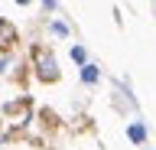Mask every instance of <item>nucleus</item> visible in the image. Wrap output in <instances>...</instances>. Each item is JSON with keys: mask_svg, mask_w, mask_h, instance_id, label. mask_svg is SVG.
I'll use <instances>...</instances> for the list:
<instances>
[{"mask_svg": "<svg viewBox=\"0 0 156 150\" xmlns=\"http://www.w3.org/2000/svg\"><path fill=\"white\" fill-rule=\"evenodd\" d=\"M39 124H42V130H49V134H55L62 124H58V118H55V111H39Z\"/></svg>", "mask_w": 156, "mask_h": 150, "instance_id": "obj_3", "label": "nucleus"}, {"mask_svg": "<svg viewBox=\"0 0 156 150\" xmlns=\"http://www.w3.org/2000/svg\"><path fill=\"white\" fill-rule=\"evenodd\" d=\"M42 7H49V10H52V7H55V0H42Z\"/></svg>", "mask_w": 156, "mask_h": 150, "instance_id": "obj_8", "label": "nucleus"}, {"mask_svg": "<svg viewBox=\"0 0 156 150\" xmlns=\"http://www.w3.org/2000/svg\"><path fill=\"white\" fill-rule=\"evenodd\" d=\"M20 42V30L10 20H0V56H10Z\"/></svg>", "mask_w": 156, "mask_h": 150, "instance_id": "obj_2", "label": "nucleus"}, {"mask_svg": "<svg viewBox=\"0 0 156 150\" xmlns=\"http://www.w3.org/2000/svg\"><path fill=\"white\" fill-rule=\"evenodd\" d=\"M16 3H20V7H26V3H29V0H16Z\"/></svg>", "mask_w": 156, "mask_h": 150, "instance_id": "obj_9", "label": "nucleus"}, {"mask_svg": "<svg viewBox=\"0 0 156 150\" xmlns=\"http://www.w3.org/2000/svg\"><path fill=\"white\" fill-rule=\"evenodd\" d=\"M52 33H55V36H68V26L65 23H52Z\"/></svg>", "mask_w": 156, "mask_h": 150, "instance_id": "obj_7", "label": "nucleus"}, {"mask_svg": "<svg viewBox=\"0 0 156 150\" xmlns=\"http://www.w3.org/2000/svg\"><path fill=\"white\" fill-rule=\"evenodd\" d=\"M33 65H36V79L42 82V85H55V82L62 79L55 56H52V49H46V46H33Z\"/></svg>", "mask_w": 156, "mask_h": 150, "instance_id": "obj_1", "label": "nucleus"}, {"mask_svg": "<svg viewBox=\"0 0 156 150\" xmlns=\"http://www.w3.org/2000/svg\"><path fill=\"white\" fill-rule=\"evenodd\" d=\"M98 79H101V69H98V65H81V82H85V85H98Z\"/></svg>", "mask_w": 156, "mask_h": 150, "instance_id": "obj_4", "label": "nucleus"}, {"mask_svg": "<svg viewBox=\"0 0 156 150\" xmlns=\"http://www.w3.org/2000/svg\"><path fill=\"white\" fill-rule=\"evenodd\" d=\"M127 137L133 140V144H146V127L136 121V124H130V127H127Z\"/></svg>", "mask_w": 156, "mask_h": 150, "instance_id": "obj_5", "label": "nucleus"}, {"mask_svg": "<svg viewBox=\"0 0 156 150\" xmlns=\"http://www.w3.org/2000/svg\"><path fill=\"white\" fill-rule=\"evenodd\" d=\"M72 59L85 65V49H81V46H72Z\"/></svg>", "mask_w": 156, "mask_h": 150, "instance_id": "obj_6", "label": "nucleus"}]
</instances>
